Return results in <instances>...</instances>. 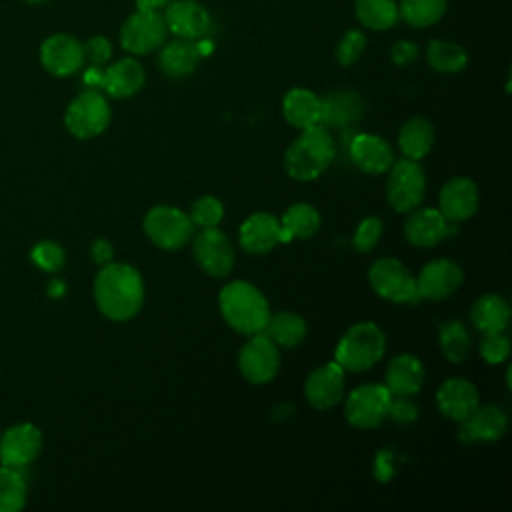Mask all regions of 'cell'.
<instances>
[{"label":"cell","mask_w":512,"mask_h":512,"mask_svg":"<svg viewBox=\"0 0 512 512\" xmlns=\"http://www.w3.org/2000/svg\"><path fill=\"white\" fill-rule=\"evenodd\" d=\"M394 472H396L394 452L380 450L374 460V476L378 478V482H388L394 476Z\"/></svg>","instance_id":"cell-46"},{"label":"cell","mask_w":512,"mask_h":512,"mask_svg":"<svg viewBox=\"0 0 512 512\" xmlns=\"http://www.w3.org/2000/svg\"><path fill=\"white\" fill-rule=\"evenodd\" d=\"M168 28L158 10H136L120 28V44L134 56L150 54L166 40Z\"/></svg>","instance_id":"cell-11"},{"label":"cell","mask_w":512,"mask_h":512,"mask_svg":"<svg viewBox=\"0 0 512 512\" xmlns=\"http://www.w3.org/2000/svg\"><path fill=\"white\" fill-rule=\"evenodd\" d=\"M370 288L384 300L394 304H418L420 294L416 288V276L392 256L378 258L368 268Z\"/></svg>","instance_id":"cell-7"},{"label":"cell","mask_w":512,"mask_h":512,"mask_svg":"<svg viewBox=\"0 0 512 512\" xmlns=\"http://www.w3.org/2000/svg\"><path fill=\"white\" fill-rule=\"evenodd\" d=\"M348 156L360 172L370 176L386 174L396 160L392 144L386 138L368 132L354 134L348 146Z\"/></svg>","instance_id":"cell-17"},{"label":"cell","mask_w":512,"mask_h":512,"mask_svg":"<svg viewBox=\"0 0 512 512\" xmlns=\"http://www.w3.org/2000/svg\"><path fill=\"white\" fill-rule=\"evenodd\" d=\"M82 48H84V60H88L92 66H102L112 56V44L104 36L88 38V42L82 44Z\"/></svg>","instance_id":"cell-44"},{"label":"cell","mask_w":512,"mask_h":512,"mask_svg":"<svg viewBox=\"0 0 512 512\" xmlns=\"http://www.w3.org/2000/svg\"><path fill=\"white\" fill-rule=\"evenodd\" d=\"M480 206V192L474 180L454 176L438 192V210L448 222H464L476 214Z\"/></svg>","instance_id":"cell-18"},{"label":"cell","mask_w":512,"mask_h":512,"mask_svg":"<svg viewBox=\"0 0 512 512\" xmlns=\"http://www.w3.org/2000/svg\"><path fill=\"white\" fill-rule=\"evenodd\" d=\"M462 282L464 270L450 258H436L426 262L416 276L420 300H444L458 292Z\"/></svg>","instance_id":"cell-14"},{"label":"cell","mask_w":512,"mask_h":512,"mask_svg":"<svg viewBox=\"0 0 512 512\" xmlns=\"http://www.w3.org/2000/svg\"><path fill=\"white\" fill-rule=\"evenodd\" d=\"M386 174V200L396 212L408 214L422 204L426 194V174L420 160L402 156L392 162Z\"/></svg>","instance_id":"cell-6"},{"label":"cell","mask_w":512,"mask_h":512,"mask_svg":"<svg viewBox=\"0 0 512 512\" xmlns=\"http://www.w3.org/2000/svg\"><path fill=\"white\" fill-rule=\"evenodd\" d=\"M102 82H104V70L100 66H90L84 72V84L90 90H102Z\"/></svg>","instance_id":"cell-48"},{"label":"cell","mask_w":512,"mask_h":512,"mask_svg":"<svg viewBox=\"0 0 512 512\" xmlns=\"http://www.w3.org/2000/svg\"><path fill=\"white\" fill-rule=\"evenodd\" d=\"M90 256L96 264H108L114 258V246L106 238H96L90 246Z\"/></svg>","instance_id":"cell-47"},{"label":"cell","mask_w":512,"mask_h":512,"mask_svg":"<svg viewBox=\"0 0 512 512\" xmlns=\"http://www.w3.org/2000/svg\"><path fill=\"white\" fill-rule=\"evenodd\" d=\"M426 60H428L430 68L440 74H456L466 68L468 54L456 42L432 40L426 48Z\"/></svg>","instance_id":"cell-34"},{"label":"cell","mask_w":512,"mask_h":512,"mask_svg":"<svg viewBox=\"0 0 512 512\" xmlns=\"http://www.w3.org/2000/svg\"><path fill=\"white\" fill-rule=\"evenodd\" d=\"M426 372L420 358L414 354L402 352L386 364L384 372V386L390 390L392 396H414L422 390Z\"/></svg>","instance_id":"cell-24"},{"label":"cell","mask_w":512,"mask_h":512,"mask_svg":"<svg viewBox=\"0 0 512 512\" xmlns=\"http://www.w3.org/2000/svg\"><path fill=\"white\" fill-rule=\"evenodd\" d=\"M336 158V142L320 122L300 130V136L284 152V170L292 180L312 182L328 170Z\"/></svg>","instance_id":"cell-3"},{"label":"cell","mask_w":512,"mask_h":512,"mask_svg":"<svg viewBox=\"0 0 512 512\" xmlns=\"http://www.w3.org/2000/svg\"><path fill=\"white\" fill-rule=\"evenodd\" d=\"M112 112L100 90H84L66 108L64 124L68 132L80 140L100 136L110 124Z\"/></svg>","instance_id":"cell-8"},{"label":"cell","mask_w":512,"mask_h":512,"mask_svg":"<svg viewBox=\"0 0 512 512\" xmlns=\"http://www.w3.org/2000/svg\"><path fill=\"white\" fill-rule=\"evenodd\" d=\"M170 0H136L138 10H158L160 6H166Z\"/></svg>","instance_id":"cell-49"},{"label":"cell","mask_w":512,"mask_h":512,"mask_svg":"<svg viewBox=\"0 0 512 512\" xmlns=\"http://www.w3.org/2000/svg\"><path fill=\"white\" fill-rule=\"evenodd\" d=\"M42 450V432L30 424L22 422L10 426L0 438V462L2 466L18 468L32 464Z\"/></svg>","instance_id":"cell-16"},{"label":"cell","mask_w":512,"mask_h":512,"mask_svg":"<svg viewBox=\"0 0 512 512\" xmlns=\"http://www.w3.org/2000/svg\"><path fill=\"white\" fill-rule=\"evenodd\" d=\"M188 216L198 228H216L224 218V204L220 198L204 194L192 202Z\"/></svg>","instance_id":"cell-38"},{"label":"cell","mask_w":512,"mask_h":512,"mask_svg":"<svg viewBox=\"0 0 512 512\" xmlns=\"http://www.w3.org/2000/svg\"><path fill=\"white\" fill-rule=\"evenodd\" d=\"M146 82V72L136 58H122L104 70L102 90L112 98H130Z\"/></svg>","instance_id":"cell-26"},{"label":"cell","mask_w":512,"mask_h":512,"mask_svg":"<svg viewBox=\"0 0 512 512\" xmlns=\"http://www.w3.org/2000/svg\"><path fill=\"white\" fill-rule=\"evenodd\" d=\"M354 14L370 30H388L400 18L396 0H356Z\"/></svg>","instance_id":"cell-33"},{"label":"cell","mask_w":512,"mask_h":512,"mask_svg":"<svg viewBox=\"0 0 512 512\" xmlns=\"http://www.w3.org/2000/svg\"><path fill=\"white\" fill-rule=\"evenodd\" d=\"M346 392V370L338 362H326L316 366L304 382V396L316 410H330Z\"/></svg>","instance_id":"cell-13"},{"label":"cell","mask_w":512,"mask_h":512,"mask_svg":"<svg viewBox=\"0 0 512 512\" xmlns=\"http://www.w3.org/2000/svg\"><path fill=\"white\" fill-rule=\"evenodd\" d=\"M40 62L52 76H70L86 62L84 48L70 34H52L40 46Z\"/></svg>","instance_id":"cell-19"},{"label":"cell","mask_w":512,"mask_h":512,"mask_svg":"<svg viewBox=\"0 0 512 512\" xmlns=\"http://www.w3.org/2000/svg\"><path fill=\"white\" fill-rule=\"evenodd\" d=\"M418 406L414 404L412 396H392L390 406H388V418L394 420L396 424H412L418 420Z\"/></svg>","instance_id":"cell-43"},{"label":"cell","mask_w":512,"mask_h":512,"mask_svg":"<svg viewBox=\"0 0 512 512\" xmlns=\"http://www.w3.org/2000/svg\"><path fill=\"white\" fill-rule=\"evenodd\" d=\"M94 302L112 322L132 320L144 304L142 274L126 262H108L94 278Z\"/></svg>","instance_id":"cell-1"},{"label":"cell","mask_w":512,"mask_h":512,"mask_svg":"<svg viewBox=\"0 0 512 512\" xmlns=\"http://www.w3.org/2000/svg\"><path fill=\"white\" fill-rule=\"evenodd\" d=\"M238 240L244 252L252 256H264L278 244H288V238L280 226L278 216L270 212L250 214L238 230Z\"/></svg>","instance_id":"cell-15"},{"label":"cell","mask_w":512,"mask_h":512,"mask_svg":"<svg viewBox=\"0 0 512 512\" xmlns=\"http://www.w3.org/2000/svg\"><path fill=\"white\" fill-rule=\"evenodd\" d=\"M26 504V482L18 468H0V512H16Z\"/></svg>","instance_id":"cell-37"},{"label":"cell","mask_w":512,"mask_h":512,"mask_svg":"<svg viewBox=\"0 0 512 512\" xmlns=\"http://www.w3.org/2000/svg\"><path fill=\"white\" fill-rule=\"evenodd\" d=\"M448 0H400V18L414 28H428L436 24L446 12Z\"/></svg>","instance_id":"cell-36"},{"label":"cell","mask_w":512,"mask_h":512,"mask_svg":"<svg viewBox=\"0 0 512 512\" xmlns=\"http://www.w3.org/2000/svg\"><path fill=\"white\" fill-rule=\"evenodd\" d=\"M222 320L238 334L250 336L264 332L270 318V304L262 290L248 280H232L218 294Z\"/></svg>","instance_id":"cell-2"},{"label":"cell","mask_w":512,"mask_h":512,"mask_svg":"<svg viewBox=\"0 0 512 512\" xmlns=\"http://www.w3.org/2000/svg\"><path fill=\"white\" fill-rule=\"evenodd\" d=\"M30 258H32V262H34L40 270H44V272H58V270L64 266V262H66V254H64V250H62V246L56 244V242H52V240H42V242H38V244L32 248Z\"/></svg>","instance_id":"cell-39"},{"label":"cell","mask_w":512,"mask_h":512,"mask_svg":"<svg viewBox=\"0 0 512 512\" xmlns=\"http://www.w3.org/2000/svg\"><path fill=\"white\" fill-rule=\"evenodd\" d=\"M472 326L482 332H506L510 324V306L500 294H482L470 308Z\"/></svg>","instance_id":"cell-27"},{"label":"cell","mask_w":512,"mask_h":512,"mask_svg":"<svg viewBox=\"0 0 512 512\" xmlns=\"http://www.w3.org/2000/svg\"><path fill=\"white\" fill-rule=\"evenodd\" d=\"M200 52L196 46V40H186V38H176L168 44L162 46L158 64L164 70L166 76L172 78H184L192 74L200 62Z\"/></svg>","instance_id":"cell-29"},{"label":"cell","mask_w":512,"mask_h":512,"mask_svg":"<svg viewBox=\"0 0 512 512\" xmlns=\"http://www.w3.org/2000/svg\"><path fill=\"white\" fill-rule=\"evenodd\" d=\"M438 346L442 356L452 362V364H460L468 358L470 354V334L466 330V326L460 320H448L440 326L438 332Z\"/></svg>","instance_id":"cell-35"},{"label":"cell","mask_w":512,"mask_h":512,"mask_svg":"<svg viewBox=\"0 0 512 512\" xmlns=\"http://www.w3.org/2000/svg\"><path fill=\"white\" fill-rule=\"evenodd\" d=\"M26 2H42V0H26Z\"/></svg>","instance_id":"cell-51"},{"label":"cell","mask_w":512,"mask_h":512,"mask_svg":"<svg viewBox=\"0 0 512 512\" xmlns=\"http://www.w3.org/2000/svg\"><path fill=\"white\" fill-rule=\"evenodd\" d=\"M364 104L352 90H336L320 98V124L330 128H348L362 116Z\"/></svg>","instance_id":"cell-25"},{"label":"cell","mask_w":512,"mask_h":512,"mask_svg":"<svg viewBox=\"0 0 512 512\" xmlns=\"http://www.w3.org/2000/svg\"><path fill=\"white\" fill-rule=\"evenodd\" d=\"M238 370L250 384H266L280 370V350L264 334H250L238 350Z\"/></svg>","instance_id":"cell-12"},{"label":"cell","mask_w":512,"mask_h":512,"mask_svg":"<svg viewBox=\"0 0 512 512\" xmlns=\"http://www.w3.org/2000/svg\"><path fill=\"white\" fill-rule=\"evenodd\" d=\"M390 400L392 394L384 384H360L344 400L346 422L360 430L378 428L388 418Z\"/></svg>","instance_id":"cell-9"},{"label":"cell","mask_w":512,"mask_h":512,"mask_svg":"<svg viewBox=\"0 0 512 512\" xmlns=\"http://www.w3.org/2000/svg\"><path fill=\"white\" fill-rule=\"evenodd\" d=\"M478 352L488 364H502L510 356V338L506 332H488L482 334Z\"/></svg>","instance_id":"cell-41"},{"label":"cell","mask_w":512,"mask_h":512,"mask_svg":"<svg viewBox=\"0 0 512 512\" xmlns=\"http://www.w3.org/2000/svg\"><path fill=\"white\" fill-rule=\"evenodd\" d=\"M434 140H436L434 126L428 118H422V116L408 118L398 132V148L402 156L412 160H422L424 156H428L434 146Z\"/></svg>","instance_id":"cell-30"},{"label":"cell","mask_w":512,"mask_h":512,"mask_svg":"<svg viewBox=\"0 0 512 512\" xmlns=\"http://www.w3.org/2000/svg\"><path fill=\"white\" fill-rule=\"evenodd\" d=\"M278 220H280V226H282L288 242H292L296 238L308 240L322 226L320 212L308 202H296V204L288 206Z\"/></svg>","instance_id":"cell-32"},{"label":"cell","mask_w":512,"mask_h":512,"mask_svg":"<svg viewBox=\"0 0 512 512\" xmlns=\"http://www.w3.org/2000/svg\"><path fill=\"white\" fill-rule=\"evenodd\" d=\"M308 332L306 320L296 314V312H288V310H280V312H270V318L264 326V334L280 348H294L300 342H304Z\"/></svg>","instance_id":"cell-31"},{"label":"cell","mask_w":512,"mask_h":512,"mask_svg":"<svg viewBox=\"0 0 512 512\" xmlns=\"http://www.w3.org/2000/svg\"><path fill=\"white\" fill-rule=\"evenodd\" d=\"M450 224L438 208L424 206L408 212L404 222V238L416 248H432L450 234Z\"/></svg>","instance_id":"cell-23"},{"label":"cell","mask_w":512,"mask_h":512,"mask_svg":"<svg viewBox=\"0 0 512 512\" xmlns=\"http://www.w3.org/2000/svg\"><path fill=\"white\" fill-rule=\"evenodd\" d=\"M282 114L298 130L314 126L320 122V96L308 88H292L284 94Z\"/></svg>","instance_id":"cell-28"},{"label":"cell","mask_w":512,"mask_h":512,"mask_svg":"<svg viewBox=\"0 0 512 512\" xmlns=\"http://www.w3.org/2000/svg\"><path fill=\"white\" fill-rule=\"evenodd\" d=\"M142 228L148 240L160 250H180L192 240L196 226L182 208L158 204L146 212Z\"/></svg>","instance_id":"cell-5"},{"label":"cell","mask_w":512,"mask_h":512,"mask_svg":"<svg viewBox=\"0 0 512 512\" xmlns=\"http://www.w3.org/2000/svg\"><path fill=\"white\" fill-rule=\"evenodd\" d=\"M480 404V392L474 382L454 376L446 378L436 390V406L440 414L448 420L462 422Z\"/></svg>","instance_id":"cell-20"},{"label":"cell","mask_w":512,"mask_h":512,"mask_svg":"<svg viewBox=\"0 0 512 512\" xmlns=\"http://www.w3.org/2000/svg\"><path fill=\"white\" fill-rule=\"evenodd\" d=\"M384 232V224L378 216H366L360 220V224L354 230L352 236V246L358 252H370L376 248V244L380 242Z\"/></svg>","instance_id":"cell-40"},{"label":"cell","mask_w":512,"mask_h":512,"mask_svg":"<svg viewBox=\"0 0 512 512\" xmlns=\"http://www.w3.org/2000/svg\"><path fill=\"white\" fill-rule=\"evenodd\" d=\"M192 256L198 268L212 278H226L236 262V252L228 236L216 228H200L192 236Z\"/></svg>","instance_id":"cell-10"},{"label":"cell","mask_w":512,"mask_h":512,"mask_svg":"<svg viewBox=\"0 0 512 512\" xmlns=\"http://www.w3.org/2000/svg\"><path fill=\"white\" fill-rule=\"evenodd\" d=\"M416 56H418V46L414 42H410V40H400L390 50V58L398 66L412 64L416 60Z\"/></svg>","instance_id":"cell-45"},{"label":"cell","mask_w":512,"mask_h":512,"mask_svg":"<svg viewBox=\"0 0 512 512\" xmlns=\"http://www.w3.org/2000/svg\"><path fill=\"white\" fill-rule=\"evenodd\" d=\"M508 430V414L496 404H478V408L458 422L460 442H496Z\"/></svg>","instance_id":"cell-21"},{"label":"cell","mask_w":512,"mask_h":512,"mask_svg":"<svg viewBox=\"0 0 512 512\" xmlns=\"http://www.w3.org/2000/svg\"><path fill=\"white\" fill-rule=\"evenodd\" d=\"M66 292V284L60 282V280H52L50 282V294L52 296H62Z\"/></svg>","instance_id":"cell-50"},{"label":"cell","mask_w":512,"mask_h":512,"mask_svg":"<svg viewBox=\"0 0 512 512\" xmlns=\"http://www.w3.org/2000/svg\"><path fill=\"white\" fill-rule=\"evenodd\" d=\"M364 48H366V36H364V32H360V30H348V32L340 38V42H338V46H336V52H334L336 62H338L340 66H352V64H356V62L360 60V56L364 54Z\"/></svg>","instance_id":"cell-42"},{"label":"cell","mask_w":512,"mask_h":512,"mask_svg":"<svg viewBox=\"0 0 512 512\" xmlns=\"http://www.w3.org/2000/svg\"><path fill=\"white\" fill-rule=\"evenodd\" d=\"M386 352V336L374 322L352 324L334 348V362L346 372L358 374L374 368Z\"/></svg>","instance_id":"cell-4"},{"label":"cell","mask_w":512,"mask_h":512,"mask_svg":"<svg viewBox=\"0 0 512 512\" xmlns=\"http://www.w3.org/2000/svg\"><path fill=\"white\" fill-rule=\"evenodd\" d=\"M162 16L168 32L186 40H200L212 22L208 10L196 0H170Z\"/></svg>","instance_id":"cell-22"}]
</instances>
